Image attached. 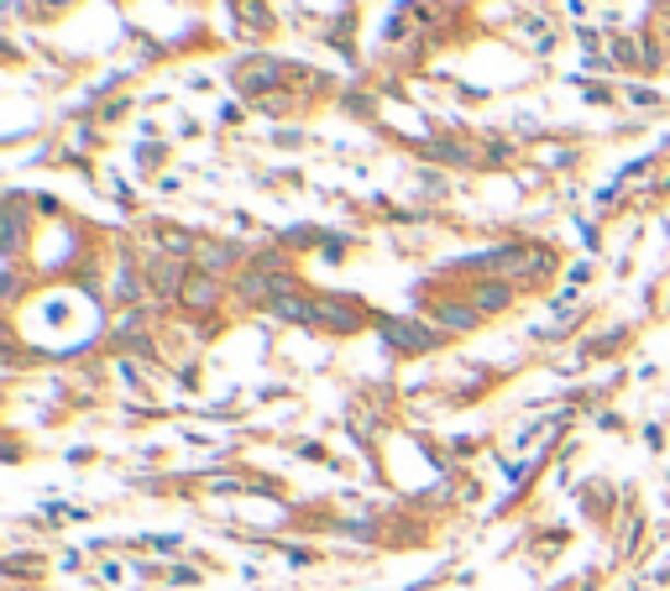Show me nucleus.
<instances>
[{
	"label": "nucleus",
	"mask_w": 670,
	"mask_h": 591,
	"mask_svg": "<svg viewBox=\"0 0 670 591\" xmlns=\"http://www.w3.org/2000/svg\"><path fill=\"white\" fill-rule=\"evenodd\" d=\"M199 262H205V267H226V262H236V252H226V246H205Z\"/></svg>",
	"instance_id": "423d86ee"
},
{
	"label": "nucleus",
	"mask_w": 670,
	"mask_h": 591,
	"mask_svg": "<svg viewBox=\"0 0 670 591\" xmlns=\"http://www.w3.org/2000/svg\"><path fill=\"white\" fill-rule=\"evenodd\" d=\"M388 340H393V346H430L435 335L419 331V325H388Z\"/></svg>",
	"instance_id": "7ed1b4c3"
},
{
	"label": "nucleus",
	"mask_w": 670,
	"mask_h": 591,
	"mask_svg": "<svg viewBox=\"0 0 670 591\" xmlns=\"http://www.w3.org/2000/svg\"><path fill=\"white\" fill-rule=\"evenodd\" d=\"M216 299H220L216 278H189V283H184V304H189V309H210Z\"/></svg>",
	"instance_id": "f03ea898"
},
{
	"label": "nucleus",
	"mask_w": 670,
	"mask_h": 591,
	"mask_svg": "<svg viewBox=\"0 0 670 591\" xmlns=\"http://www.w3.org/2000/svg\"><path fill=\"white\" fill-rule=\"evenodd\" d=\"M508 304V288L503 283H482L477 288V309H503Z\"/></svg>",
	"instance_id": "20e7f679"
},
{
	"label": "nucleus",
	"mask_w": 670,
	"mask_h": 591,
	"mask_svg": "<svg viewBox=\"0 0 670 591\" xmlns=\"http://www.w3.org/2000/svg\"><path fill=\"white\" fill-rule=\"evenodd\" d=\"M320 320H331V325H340V331H351V325H357V314H351V309H335V304H320Z\"/></svg>",
	"instance_id": "39448f33"
},
{
	"label": "nucleus",
	"mask_w": 670,
	"mask_h": 591,
	"mask_svg": "<svg viewBox=\"0 0 670 591\" xmlns=\"http://www.w3.org/2000/svg\"><path fill=\"white\" fill-rule=\"evenodd\" d=\"M440 320H446V325H472V309H446Z\"/></svg>",
	"instance_id": "0eeeda50"
},
{
	"label": "nucleus",
	"mask_w": 670,
	"mask_h": 591,
	"mask_svg": "<svg viewBox=\"0 0 670 591\" xmlns=\"http://www.w3.org/2000/svg\"><path fill=\"white\" fill-rule=\"evenodd\" d=\"M278 79H284L278 63H257V69H241V90H246V95H263V90H273Z\"/></svg>",
	"instance_id": "f257e3e1"
}]
</instances>
